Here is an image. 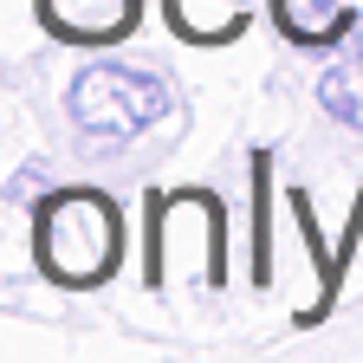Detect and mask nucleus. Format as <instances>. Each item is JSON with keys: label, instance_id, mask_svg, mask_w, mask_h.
Wrapping results in <instances>:
<instances>
[{"label": "nucleus", "instance_id": "1", "mask_svg": "<svg viewBox=\"0 0 363 363\" xmlns=\"http://www.w3.org/2000/svg\"><path fill=\"white\" fill-rule=\"evenodd\" d=\"M123 259V220L111 195L98 189H65L39 208V266L59 286H104Z\"/></svg>", "mask_w": 363, "mask_h": 363}, {"label": "nucleus", "instance_id": "2", "mask_svg": "<svg viewBox=\"0 0 363 363\" xmlns=\"http://www.w3.org/2000/svg\"><path fill=\"white\" fill-rule=\"evenodd\" d=\"M150 279L156 286H189L214 292L220 286V208L201 189L162 195L150 214Z\"/></svg>", "mask_w": 363, "mask_h": 363}, {"label": "nucleus", "instance_id": "3", "mask_svg": "<svg viewBox=\"0 0 363 363\" xmlns=\"http://www.w3.org/2000/svg\"><path fill=\"white\" fill-rule=\"evenodd\" d=\"M169 117V84L130 65H84L72 78V123L91 136H136Z\"/></svg>", "mask_w": 363, "mask_h": 363}, {"label": "nucleus", "instance_id": "4", "mask_svg": "<svg viewBox=\"0 0 363 363\" xmlns=\"http://www.w3.org/2000/svg\"><path fill=\"white\" fill-rule=\"evenodd\" d=\"M39 20L78 45H104L136 26V0H39Z\"/></svg>", "mask_w": 363, "mask_h": 363}, {"label": "nucleus", "instance_id": "5", "mask_svg": "<svg viewBox=\"0 0 363 363\" xmlns=\"http://www.w3.org/2000/svg\"><path fill=\"white\" fill-rule=\"evenodd\" d=\"M253 13V0H169V26L195 45H220V39H240Z\"/></svg>", "mask_w": 363, "mask_h": 363}, {"label": "nucleus", "instance_id": "6", "mask_svg": "<svg viewBox=\"0 0 363 363\" xmlns=\"http://www.w3.org/2000/svg\"><path fill=\"white\" fill-rule=\"evenodd\" d=\"M272 20L298 45H331L350 26V0H272Z\"/></svg>", "mask_w": 363, "mask_h": 363}, {"label": "nucleus", "instance_id": "7", "mask_svg": "<svg viewBox=\"0 0 363 363\" xmlns=\"http://www.w3.org/2000/svg\"><path fill=\"white\" fill-rule=\"evenodd\" d=\"M318 104H325L337 123L363 130V59H337L325 72V84H318Z\"/></svg>", "mask_w": 363, "mask_h": 363}]
</instances>
